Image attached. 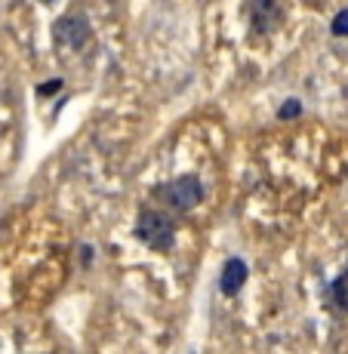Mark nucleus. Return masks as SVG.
Returning <instances> with one entry per match:
<instances>
[{
	"instance_id": "6",
	"label": "nucleus",
	"mask_w": 348,
	"mask_h": 354,
	"mask_svg": "<svg viewBox=\"0 0 348 354\" xmlns=\"http://www.w3.org/2000/svg\"><path fill=\"white\" fill-rule=\"evenodd\" d=\"M330 296H333V302H336L339 311H348V268L330 283Z\"/></svg>"
},
{
	"instance_id": "8",
	"label": "nucleus",
	"mask_w": 348,
	"mask_h": 354,
	"mask_svg": "<svg viewBox=\"0 0 348 354\" xmlns=\"http://www.w3.org/2000/svg\"><path fill=\"white\" fill-rule=\"evenodd\" d=\"M277 114H281L284 120H290V118H299V114H302V102H299V99H286L284 105H281V111H277Z\"/></svg>"
},
{
	"instance_id": "3",
	"label": "nucleus",
	"mask_w": 348,
	"mask_h": 354,
	"mask_svg": "<svg viewBox=\"0 0 348 354\" xmlns=\"http://www.w3.org/2000/svg\"><path fill=\"white\" fill-rule=\"evenodd\" d=\"M90 22H86V16H65V19H59L56 25H53V37H56V44H62V46H71V50H80V46L90 40Z\"/></svg>"
},
{
	"instance_id": "5",
	"label": "nucleus",
	"mask_w": 348,
	"mask_h": 354,
	"mask_svg": "<svg viewBox=\"0 0 348 354\" xmlns=\"http://www.w3.org/2000/svg\"><path fill=\"white\" fill-rule=\"evenodd\" d=\"M250 277V268L244 259H228V262L222 265V274H219V290L225 292V296H237V292L244 290V283H247Z\"/></svg>"
},
{
	"instance_id": "4",
	"label": "nucleus",
	"mask_w": 348,
	"mask_h": 354,
	"mask_svg": "<svg viewBox=\"0 0 348 354\" xmlns=\"http://www.w3.org/2000/svg\"><path fill=\"white\" fill-rule=\"evenodd\" d=\"M281 19H284V10L277 0H253V6H250V25L259 34H271L281 25Z\"/></svg>"
},
{
	"instance_id": "1",
	"label": "nucleus",
	"mask_w": 348,
	"mask_h": 354,
	"mask_svg": "<svg viewBox=\"0 0 348 354\" xmlns=\"http://www.w3.org/2000/svg\"><path fill=\"white\" fill-rule=\"evenodd\" d=\"M133 231L148 250H158V253H167V250H173V243H176L173 219L158 213V209H142Z\"/></svg>"
},
{
	"instance_id": "2",
	"label": "nucleus",
	"mask_w": 348,
	"mask_h": 354,
	"mask_svg": "<svg viewBox=\"0 0 348 354\" xmlns=\"http://www.w3.org/2000/svg\"><path fill=\"white\" fill-rule=\"evenodd\" d=\"M154 197L163 201L167 207L179 209V213H188L203 201V185L197 176H179V179L163 182L161 188H154Z\"/></svg>"
},
{
	"instance_id": "7",
	"label": "nucleus",
	"mask_w": 348,
	"mask_h": 354,
	"mask_svg": "<svg viewBox=\"0 0 348 354\" xmlns=\"http://www.w3.org/2000/svg\"><path fill=\"white\" fill-rule=\"evenodd\" d=\"M330 31L336 34V37H348V10H339L336 19L330 22Z\"/></svg>"
}]
</instances>
